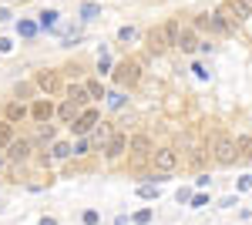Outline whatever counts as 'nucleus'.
<instances>
[{
  "label": "nucleus",
  "mask_w": 252,
  "mask_h": 225,
  "mask_svg": "<svg viewBox=\"0 0 252 225\" xmlns=\"http://www.w3.org/2000/svg\"><path fill=\"white\" fill-rule=\"evenodd\" d=\"M111 67H115V61H111L108 54L97 57V74H111Z\"/></svg>",
  "instance_id": "34"
},
{
  "label": "nucleus",
  "mask_w": 252,
  "mask_h": 225,
  "mask_svg": "<svg viewBox=\"0 0 252 225\" xmlns=\"http://www.w3.org/2000/svg\"><path fill=\"white\" fill-rule=\"evenodd\" d=\"M198 51H205V54H212V51H215V44H212V40H202V44H198Z\"/></svg>",
  "instance_id": "42"
},
{
  "label": "nucleus",
  "mask_w": 252,
  "mask_h": 225,
  "mask_svg": "<svg viewBox=\"0 0 252 225\" xmlns=\"http://www.w3.org/2000/svg\"><path fill=\"white\" fill-rule=\"evenodd\" d=\"M115 225H131V215H125V212H121V215H115Z\"/></svg>",
  "instance_id": "41"
},
{
  "label": "nucleus",
  "mask_w": 252,
  "mask_h": 225,
  "mask_svg": "<svg viewBox=\"0 0 252 225\" xmlns=\"http://www.w3.org/2000/svg\"><path fill=\"white\" fill-rule=\"evenodd\" d=\"M249 7H252V0H249Z\"/></svg>",
  "instance_id": "47"
},
{
  "label": "nucleus",
  "mask_w": 252,
  "mask_h": 225,
  "mask_svg": "<svg viewBox=\"0 0 252 225\" xmlns=\"http://www.w3.org/2000/svg\"><path fill=\"white\" fill-rule=\"evenodd\" d=\"M81 225H101V212L97 208H84L81 212Z\"/></svg>",
  "instance_id": "32"
},
{
  "label": "nucleus",
  "mask_w": 252,
  "mask_h": 225,
  "mask_svg": "<svg viewBox=\"0 0 252 225\" xmlns=\"http://www.w3.org/2000/svg\"><path fill=\"white\" fill-rule=\"evenodd\" d=\"M37 24H40V31L58 34V27H61V10H58V7H44V10L37 14Z\"/></svg>",
  "instance_id": "11"
},
{
  "label": "nucleus",
  "mask_w": 252,
  "mask_h": 225,
  "mask_svg": "<svg viewBox=\"0 0 252 225\" xmlns=\"http://www.w3.org/2000/svg\"><path fill=\"white\" fill-rule=\"evenodd\" d=\"M91 148H94V141H91V138H78V141H74V158H88Z\"/></svg>",
  "instance_id": "28"
},
{
  "label": "nucleus",
  "mask_w": 252,
  "mask_h": 225,
  "mask_svg": "<svg viewBox=\"0 0 252 225\" xmlns=\"http://www.w3.org/2000/svg\"><path fill=\"white\" fill-rule=\"evenodd\" d=\"M97 125H101V111H97V108H84V111H81V118L74 121V125H67V128H71V134H74V138H88Z\"/></svg>",
  "instance_id": "4"
},
{
  "label": "nucleus",
  "mask_w": 252,
  "mask_h": 225,
  "mask_svg": "<svg viewBox=\"0 0 252 225\" xmlns=\"http://www.w3.org/2000/svg\"><path fill=\"white\" fill-rule=\"evenodd\" d=\"M152 171H158V175H172L178 165H182V155H178V148H172V145H161V148L152 151Z\"/></svg>",
  "instance_id": "1"
},
{
  "label": "nucleus",
  "mask_w": 252,
  "mask_h": 225,
  "mask_svg": "<svg viewBox=\"0 0 252 225\" xmlns=\"http://www.w3.org/2000/svg\"><path fill=\"white\" fill-rule=\"evenodd\" d=\"M161 37H165V47H178V37H182V24L178 20H165L161 24Z\"/></svg>",
  "instance_id": "13"
},
{
  "label": "nucleus",
  "mask_w": 252,
  "mask_h": 225,
  "mask_svg": "<svg viewBox=\"0 0 252 225\" xmlns=\"http://www.w3.org/2000/svg\"><path fill=\"white\" fill-rule=\"evenodd\" d=\"M101 155H104V161H108V165L121 161V158L128 155V134H125V131H115V138L101 148Z\"/></svg>",
  "instance_id": "5"
},
{
  "label": "nucleus",
  "mask_w": 252,
  "mask_h": 225,
  "mask_svg": "<svg viewBox=\"0 0 252 225\" xmlns=\"http://www.w3.org/2000/svg\"><path fill=\"white\" fill-rule=\"evenodd\" d=\"M37 225H58V219H54V215H40Z\"/></svg>",
  "instance_id": "43"
},
{
  "label": "nucleus",
  "mask_w": 252,
  "mask_h": 225,
  "mask_svg": "<svg viewBox=\"0 0 252 225\" xmlns=\"http://www.w3.org/2000/svg\"><path fill=\"white\" fill-rule=\"evenodd\" d=\"M212 34H222V37L229 34V31H225V24H222V20L215 17V14H212Z\"/></svg>",
  "instance_id": "37"
},
{
  "label": "nucleus",
  "mask_w": 252,
  "mask_h": 225,
  "mask_svg": "<svg viewBox=\"0 0 252 225\" xmlns=\"http://www.w3.org/2000/svg\"><path fill=\"white\" fill-rule=\"evenodd\" d=\"M192 198H195V188H189V185H182L175 192V202L178 205H192Z\"/></svg>",
  "instance_id": "31"
},
{
  "label": "nucleus",
  "mask_w": 252,
  "mask_h": 225,
  "mask_svg": "<svg viewBox=\"0 0 252 225\" xmlns=\"http://www.w3.org/2000/svg\"><path fill=\"white\" fill-rule=\"evenodd\" d=\"M219 205H222V208H235V205H239V192H235V195H225Z\"/></svg>",
  "instance_id": "38"
},
{
  "label": "nucleus",
  "mask_w": 252,
  "mask_h": 225,
  "mask_svg": "<svg viewBox=\"0 0 252 225\" xmlns=\"http://www.w3.org/2000/svg\"><path fill=\"white\" fill-rule=\"evenodd\" d=\"M88 138H91V141H94V148L101 151L104 145H108V141H111V138H115V128H111L108 121H101V125H97V128H94L91 134H88Z\"/></svg>",
  "instance_id": "14"
},
{
  "label": "nucleus",
  "mask_w": 252,
  "mask_h": 225,
  "mask_svg": "<svg viewBox=\"0 0 252 225\" xmlns=\"http://www.w3.org/2000/svg\"><path fill=\"white\" fill-rule=\"evenodd\" d=\"M0 212H3V202H0Z\"/></svg>",
  "instance_id": "46"
},
{
  "label": "nucleus",
  "mask_w": 252,
  "mask_h": 225,
  "mask_svg": "<svg viewBox=\"0 0 252 225\" xmlns=\"http://www.w3.org/2000/svg\"><path fill=\"white\" fill-rule=\"evenodd\" d=\"M235 151H239V158H252V134H239L235 138Z\"/></svg>",
  "instance_id": "25"
},
{
  "label": "nucleus",
  "mask_w": 252,
  "mask_h": 225,
  "mask_svg": "<svg viewBox=\"0 0 252 225\" xmlns=\"http://www.w3.org/2000/svg\"><path fill=\"white\" fill-rule=\"evenodd\" d=\"M108 108H111V111L125 108V94H121V91H111V94H108Z\"/></svg>",
  "instance_id": "33"
},
{
  "label": "nucleus",
  "mask_w": 252,
  "mask_h": 225,
  "mask_svg": "<svg viewBox=\"0 0 252 225\" xmlns=\"http://www.w3.org/2000/svg\"><path fill=\"white\" fill-rule=\"evenodd\" d=\"M198 44H202V40L195 37V27H182V37H178V51H182V54H192Z\"/></svg>",
  "instance_id": "18"
},
{
  "label": "nucleus",
  "mask_w": 252,
  "mask_h": 225,
  "mask_svg": "<svg viewBox=\"0 0 252 225\" xmlns=\"http://www.w3.org/2000/svg\"><path fill=\"white\" fill-rule=\"evenodd\" d=\"M51 158L54 161H71L74 158V141H54L51 145Z\"/></svg>",
  "instance_id": "19"
},
{
  "label": "nucleus",
  "mask_w": 252,
  "mask_h": 225,
  "mask_svg": "<svg viewBox=\"0 0 252 225\" xmlns=\"http://www.w3.org/2000/svg\"><path fill=\"white\" fill-rule=\"evenodd\" d=\"M84 88H88V97H91V101H101V97H108V91H104V84H101V81H88Z\"/></svg>",
  "instance_id": "29"
},
{
  "label": "nucleus",
  "mask_w": 252,
  "mask_h": 225,
  "mask_svg": "<svg viewBox=\"0 0 252 225\" xmlns=\"http://www.w3.org/2000/svg\"><path fill=\"white\" fill-rule=\"evenodd\" d=\"M14 17V14H10V10H7V7H0V24H7V20Z\"/></svg>",
  "instance_id": "44"
},
{
  "label": "nucleus",
  "mask_w": 252,
  "mask_h": 225,
  "mask_svg": "<svg viewBox=\"0 0 252 225\" xmlns=\"http://www.w3.org/2000/svg\"><path fill=\"white\" fill-rule=\"evenodd\" d=\"M118 40H121V44H131V40H138V27H131V24L118 27Z\"/></svg>",
  "instance_id": "30"
},
{
  "label": "nucleus",
  "mask_w": 252,
  "mask_h": 225,
  "mask_svg": "<svg viewBox=\"0 0 252 225\" xmlns=\"http://www.w3.org/2000/svg\"><path fill=\"white\" fill-rule=\"evenodd\" d=\"M14 138H17L14 125H10V121H0V148H7V145H10Z\"/></svg>",
  "instance_id": "26"
},
{
  "label": "nucleus",
  "mask_w": 252,
  "mask_h": 225,
  "mask_svg": "<svg viewBox=\"0 0 252 225\" xmlns=\"http://www.w3.org/2000/svg\"><path fill=\"white\" fill-rule=\"evenodd\" d=\"M212 158H215V165H222V168L235 165V158H239V151H235V138H229V134H215Z\"/></svg>",
  "instance_id": "2"
},
{
  "label": "nucleus",
  "mask_w": 252,
  "mask_h": 225,
  "mask_svg": "<svg viewBox=\"0 0 252 225\" xmlns=\"http://www.w3.org/2000/svg\"><path fill=\"white\" fill-rule=\"evenodd\" d=\"M51 118H58V108H54L47 97H37V101L31 104V121H34V125H47Z\"/></svg>",
  "instance_id": "7"
},
{
  "label": "nucleus",
  "mask_w": 252,
  "mask_h": 225,
  "mask_svg": "<svg viewBox=\"0 0 252 225\" xmlns=\"http://www.w3.org/2000/svg\"><path fill=\"white\" fill-rule=\"evenodd\" d=\"M148 51H155V54H161V51H165V37H161V27H155V31L148 34Z\"/></svg>",
  "instance_id": "27"
},
{
  "label": "nucleus",
  "mask_w": 252,
  "mask_h": 225,
  "mask_svg": "<svg viewBox=\"0 0 252 225\" xmlns=\"http://www.w3.org/2000/svg\"><path fill=\"white\" fill-rule=\"evenodd\" d=\"M34 151H37V145H34L31 138H14V141L3 148V155H7L10 165H27V161L34 158Z\"/></svg>",
  "instance_id": "3"
},
{
  "label": "nucleus",
  "mask_w": 252,
  "mask_h": 225,
  "mask_svg": "<svg viewBox=\"0 0 252 225\" xmlns=\"http://www.w3.org/2000/svg\"><path fill=\"white\" fill-rule=\"evenodd\" d=\"M212 14H215L219 20H222V24H225V31H229V34H239V27H242V20L235 17V10L229 7V3H219V7H215Z\"/></svg>",
  "instance_id": "10"
},
{
  "label": "nucleus",
  "mask_w": 252,
  "mask_h": 225,
  "mask_svg": "<svg viewBox=\"0 0 252 225\" xmlns=\"http://www.w3.org/2000/svg\"><path fill=\"white\" fill-rule=\"evenodd\" d=\"M34 84H37V91H44V94H58L61 91L58 71H37V74H34Z\"/></svg>",
  "instance_id": "9"
},
{
  "label": "nucleus",
  "mask_w": 252,
  "mask_h": 225,
  "mask_svg": "<svg viewBox=\"0 0 252 225\" xmlns=\"http://www.w3.org/2000/svg\"><path fill=\"white\" fill-rule=\"evenodd\" d=\"M128 151H131V158H148V161H152L155 141H152L145 131H135V134H128Z\"/></svg>",
  "instance_id": "6"
},
{
  "label": "nucleus",
  "mask_w": 252,
  "mask_h": 225,
  "mask_svg": "<svg viewBox=\"0 0 252 225\" xmlns=\"http://www.w3.org/2000/svg\"><path fill=\"white\" fill-rule=\"evenodd\" d=\"M14 31H17V34H20L24 40H34V37L40 34V24H37L34 17H20L17 24H14Z\"/></svg>",
  "instance_id": "15"
},
{
  "label": "nucleus",
  "mask_w": 252,
  "mask_h": 225,
  "mask_svg": "<svg viewBox=\"0 0 252 225\" xmlns=\"http://www.w3.org/2000/svg\"><path fill=\"white\" fill-rule=\"evenodd\" d=\"M239 192H252V175H242L239 178Z\"/></svg>",
  "instance_id": "39"
},
{
  "label": "nucleus",
  "mask_w": 252,
  "mask_h": 225,
  "mask_svg": "<svg viewBox=\"0 0 252 225\" xmlns=\"http://www.w3.org/2000/svg\"><path fill=\"white\" fill-rule=\"evenodd\" d=\"M135 195L141 198V202H155L158 198V182H148V178H141L135 188Z\"/></svg>",
  "instance_id": "21"
},
{
  "label": "nucleus",
  "mask_w": 252,
  "mask_h": 225,
  "mask_svg": "<svg viewBox=\"0 0 252 225\" xmlns=\"http://www.w3.org/2000/svg\"><path fill=\"white\" fill-rule=\"evenodd\" d=\"M64 97H67V101H78L81 108H88V101H91L84 84H67V88H64Z\"/></svg>",
  "instance_id": "20"
},
{
  "label": "nucleus",
  "mask_w": 252,
  "mask_h": 225,
  "mask_svg": "<svg viewBox=\"0 0 252 225\" xmlns=\"http://www.w3.org/2000/svg\"><path fill=\"white\" fill-rule=\"evenodd\" d=\"M81 111H84V108H81L78 101H67V97H64V104L58 108V121H64V125H74V121L81 118Z\"/></svg>",
  "instance_id": "12"
},
{
  "label": "nucleus",
  "mask_w": 252,
  "mask_h": 225,
  "mask_svg": "<svg viewBox=\"0 0 252 225\" xmlns=\"http://www.w3.org/2000/svg\"><path fill=\"white\" fill-rule=\"evenodd\" d=\"M3 121H10V125L31 121V104H24V101H7V104H3Z\"/></svg>",
  "instance_id": "8"
},
{
  "label": "nucleus",
  "mask_w": 252,
  "mask_h": 225,
  "mask_svg": "<svg viewBox=\"0 0 252 225\" xmlns=\"http://www.w3.org/2000/svg\"><path fill=\"white\" fill-rule=\"evenodd\" d=\"M205 205H209V195H205V192H195V198H192L189 208H205Z\"/></svg>",
  "instance_id": "36"
},
{
  "label": "nucleus",
  "mask_w": 252,
  "mask_h": 225,
  "mask_svg": "<svg viewBox=\"0 0 252 225\" xmlns=\"http://www.w3.org/2000/svg\"><path fill=\"white\" fill-rule=\"evenodd\" d=\"M7 165H10V161H7V155H0V171L7 168Z\"/></svg>",
  "instance_id": "45"
},
{
  "label": "nucleus",
  "mask_w": 252,
  "mask_h": 225,
  "mask_svg": "<svg viewBox=\"0 0 252 225\" xmlns=\"http://www.w3.org/2000/svg\"><path fill=\"white\" fill-rule=\"evenodd\" d=\"M155 219V208L152 205H145V208H138V212H131V225H148Z\"/></svg>",
  "instance_id": "24"
},
{
  "label": "nucleus",
  "mask_w": 252,
  "mask_h": 225,
  "mask_svg": "<svg viewBox=\"0 0 252 225\" xmlns=\"http://www.w3.org/2000/svg\"><path fill=\"white\" fill-rule=\"evenodd\" d=\"M14 51V40L10 37H0V54H10Z\"/></svg>",
  "instance_id": "40"
},
{
  "label": "nucleus",
  "mask_w": 252,
  "mask_h": 225,
  "mask_svg": "<svg viewBox=\"0 0 252 225\" xmlns=\"http://www.w3.org/2000/svg\"><path fill=\"white\" fill-rule=\"evenodd\" d=\"M225 3H229V7L235 10V17L242 20V24H246V20L252 17V7H249V0H225Z\"/></svg>",
  "instance_id": "22"
},
{
  "label": "nucleus",
  "mask_w": 252,
  "mask_h": 225,
  "mask_svg": "<svg viewBox=\"0 0 252 225\" xmlns=\"http://www.w3.org/2000/svg\"><path fill=\"white\" fill-rule=\"evenodd\" d=\"M78 14H81V20H97V17H101V3L88 0V3H81V7H78Z\"/></svg>",
  "instance_id": "23"
},
{
  "label": "nucleus",
  "mask_w": 252,
  "mask_h": 225,
  "mask_svg": "<svg viewBox=\"0 0 252 225\" xmlns=\"http://www.w3.org/2000/svg\"><path fill=\"white\" fill-rule=\"evenodd\" d=\"M192 71H195V77H198V81H209V77H212V71H209L205 64H192Z\"/></svg>",
  "instance_id": "35"
},
{
  "label": "nucleus",
  "mask_w": 252,
  "mask_h": 225,
  "mask_svg": "<svg viewBox=\"0 0 252 225\" xmlns=\"http://www.w3.org/2000/svg\"><path fill=\"white\" fill-rule=\"evenodd\" d=\"M37 148H47V145H54L58 141V128L54 125H37V138H31Z\"/></svg>",
  "instance_id": "17"
},
{
  "label": "nucleus",
  "mask_w": 252,
  "mask_h": 225,
  "mask_svg": "<svg viewBox=\"0 0 252 225\" xmlns=\"http://www.w3.org/2000/svg\"><path fill=\"white\" fill-rule=\"evenodd\" d=\"M115 77L121 81V84H138V77H141V67H138L135 61H131V64H118Z\"/></svg>",
  "instance_id": "16"
}]
</instances>
